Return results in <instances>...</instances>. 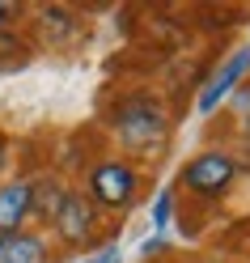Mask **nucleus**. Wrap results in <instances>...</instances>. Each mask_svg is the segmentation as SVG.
I'll return each mask as SVG.
<instances>
[{
    "label": "nucleus",
    "mask_w": 250,
    "mask_h": 263,
    "mask_svg": "<svg viewBox=\"0 0 250 263\" xmlns=\"http://www.w3.org/2000/svg\"><path fill=\"white\" fill-rule=\"evenodd\" d=\"M114 132H119V140L131 153H153L170 136V119H165L161 102H153V98H127L114 110Z\"/></svg>",
    "instance_id": "1"
},
{
    "label": "nucleus",
    "mask_w": 250,
    "mask_h": 263,
    "mask_svg": "<svg viewBox=\"0 0 250 263\" xmlns=\"http://www.w3.org/2000/svg\"><path fill=\"white\" fill-rule=\"evenodd\" d=\"M136 187H140V174L127 161H98L89 170V195L102 208H127L136 200Z\"/></svg>",
    "instance_id": "2"
},
{
    "label": "nucleus",
    "mask_w": 250,
    "mask_h": 263,
    "mask_svg": "<svg viewBox=\"0 0 250 263\" xmlns=\"http://www.w3.org/2000/svg\"><path fill=\"white\" fill-rule=\"evenodd\" d=\"M233 178H238V166H233V157L216 153V149L191 157V161H187V170H182V183H187L191 191H199V195H221V191H229Z\"/></svg>",
    "instance_id": "3"
},
{
    "label": "nucleus",
    "mask_w": 250,
    "mask_h": 263,
    "mask_svg": "<svg viewBox=\"0 0 250 263\" xmlns=\"http://www.w3.org/2000/svg\"><path fill=\"white\" fill-rule=\"evenodd\" d=\"M246 72H250V47L233 51V55L221 64V68H216V72L208 77V85L199 89V98H195V110H199V115H212V110L221 106L233 89H238V81H242Z\"/></svg>",
    "instance_id": "4"
},
{
    "label": "nucleus",
    "mask_w": 250,
    "mask_h": 263,
    "mask_svg": "<svg viewBox=\"0 0 250 263\" xmlns=\"http://www.w3.org/2000/svg\"><path fill=\"white\" fill-rule=\"evenodd\" d=\"M51 225H55V234H60L64 242H68V246H81V242H89V238H93V225H98L93 200H85L81 191H68Z\"/></svg>",
    "instance_id": "5"
},
{
    "label": "nucleus",
    "mask_w": 250,
    "mask_h": 263,
    "mask_svg": "<svg viewBox=\"0 0 250 263\" xmlns=\"http://www.w3.org/2000/svg\"><path fill=\"white\" fill-rule=\"evenodd\" d=\"M30 221V178L0 183V234H17Z\"/></svg>",
    "instance_id": "6"
},
{
    "label": "nucleus",
    "mask_w": 250,
    "mask_h": 263,
    "mask_svg": "<svg viewBox=\"0 0 250 263\" xmlns=\"http://www.w3.org/2000/svg\"><path fill=\"white\" fill-rule=\"evenodd\" d=\"M0 263H47V242L39 234H0Z\"/></svg>",
    "instance_id": "7"
},
{
    "label": "nucleus",
    "mask_w": 250,
    "mask_h": 263,
    "mask_svg": "<svg viewBox=\"0 0 250 263\" xmlns=\"http://www.w3.org/2000/svg\"><path fill=\"white\" fill-rule=\"evenodd\" d=\"M64 195H68V187H64L60 178H30V217L51 225L60 204H64Z\"/></svg>",
    "instance_id": "8"
},
{
    "label": "nucleus",
    "mask_w": 250,
    "mask_h": 263,
    "mask_svg": "<svg viewBox=\"0 0 250 263\" xmlns=\"http://www.w3.org/2000/svg\"><path fill=\"white\" fill-rule=\"evenodd\" d=\"M30 60L26 51V43L13 34V30H0V72H13V68H22V64Z\"/></svg>",
    "instance_id": "9"
},
{
    "label": "nucleus",
    "mask_w": 250,
    "mask_h": 263,
    "mask_svg": "<svg viewBox=\"0 0 250 263\" xmlns=\"http://www.w3.org/2000/svg\"><path fill=\"white\" fill-rule=\"evenodd\" d=\"M170 217H174V191H161L157 204H153V229H157V238H161V229L170 225Z\"/></svg>",
    "instance_id": "10"
},
{
    "label": "nucleus",
    "mask_w": 250,
    "mask_h": 263,
    "mask_svg": "<svg viewBox=\"0 0 250 263\" xmlns=\"http://www.w3.org/2000/svg\"><path fill=\"white\" fill-rule=\"evenodd\" d=\"M81 263H123V251H119V246H106V251H98V255L81 259Z\"/></svg>",
    "instance_id": "11"
},
{
    "label": "nucleus",
    "mask_w": 250,
    "mask_h": 263,
    "mask_svg": "<svg viewBox=\"0 0 250 263\" xmlns=\"http://www.w3.org/2000/svg\"><path fill=\"white\" fill-rule=\"evenodd\" d=\"M17 13H22V5H13V0H0V30H9L13 22H17Z\"/></svg>",
    "instance_id": "12"
},
{
    "label": "nucleus",
    "mask_w": 250,
    "mask_h": 263,
    "mask_svg": "<svg viewBox=\"0 0 250 263\" xmlns=\"http://www.w3.org/2000/svg\"><path fill=\"white\" fill-rule=\"evenodd\" d=\"M5 161H9V144L0 140V170H5Z\"/></svg>",
    "instance_id": "13"
}]
</instances>
